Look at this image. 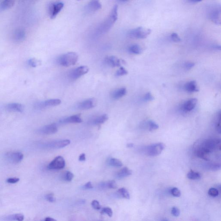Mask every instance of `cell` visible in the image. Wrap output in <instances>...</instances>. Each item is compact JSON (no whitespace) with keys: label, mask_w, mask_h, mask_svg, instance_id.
<instances>
[{"label":"cell","mask_w":221,"mask_h":221,"mask_svg":"<svg viewBox=\"0 0 221 221\" xmlns=\"http://www.w3.org/2000/svg\"><path fill=\"white\" fill-rule=\"evenodd\" d=\"M132 174L131 170H130L129 168L125 167L122 168L121 170H120L118 172H117L116 174V177L118 179H122L129 176H131Z\"/></svg>","instance_id":"23"},{"label":"cell","mask_w":221,"mask_h":221,"mask_svg":"<svg viewBox=\"0 0 221 221\" xmlns=\"http://www.w3.org/2000/svg\"><path fill=\"white\" fill-rule=\"evenodd\" d=\"M44 220L45 221H56L55 219H53V218H51V217H46L45 218Z\"/></svg>","instance_id":"49"},{"label":"cell","mask_w":221,"mask_h":221,"mask_svg":"<svg viewBox=\"0 0 221 221\" xmlns=\"http://www.w3.org/2000/svg\"><path fill=\"white\" fill-rule=\"evenodd\" d=\"M194 65L195 64L194 63L188 62L186 63L185 64H184V67H185L186 70L189 71L192 68H193Z\"/></svg>","instance_id":"45"},{"label":"cell","mask_w":221,"mask_h":221,"mask_svg":"<svg viewBox=\"0 0 221 221\" xmlns=\"http://www.w3.org/2000/svg\"><path fill=\"white\" fill-rule=\"evenodd\" d=\"M171 214L175 217H178L179 216L180 212L179 209L177 207H174L172 208L171 210Z\"/></svg>","instance_id":"40"},{"label":"cell","mask_w":221,"mask_h":221,"mask_svg":"<svg viewBox=\"0 0 221 221\" xmlns=\"http://www.w3.org/2000/svg\"><path fill=\"white\" fill-rule=\"evenodd\" d=\"M97 101L94 98H90L79 104L78 108L81 110H87L93 108L96 105Z\"/></svg>","instance_id":"13"},{"label":"cell","mask_w":221,"mask_h":221,"mask_svg":"<svg viewBox=\"0 0 221 221\" xmlns=\"http://www.w3.org/2000/svg\"><path fill=\"white\" fill-rule=\"evenodd\" d=\"M28 64L32 67H35L38 65V61L35 58H31L28 61Z\"/></svg>","instance_id":"42"},{"label":"cell","mask_w":221,"mask_h":221,"mask_svg":"<svg viewBox=\"0 0 221 221\" xmlns=\"http://www.w3.org/2000/svg\"><path fill=\"white\" fill-rule=\"evenodd\" d=\"M170 193L172 196L175 197H180L181 195V191L176 188H171L170 190Z\"/></svg>","instance_id":"37"},{"label":"cell","mask_w":221,"mask_h":221,"mask_svg":"<svg viewBox=\"0 0 221 221\" xmlns=\"http://www.w3.org/2000/svg\"><path fill=\"white\" fill-rule=\"evenodd\" d=\"M15 0H3L1 3L0 7L2 10H7L13 7Z\"/></svg>","instance_id":"26"},{"label":"cell","mask_w":221,"mask_h":221,"mask_svg":"<svg viewBox=\"0 0 221 221\" xmlns=\"http://www.w3.org/2000/svg\"><path fill=\"white\" fill-rule=\"evenodd\" d=\"M79 204H84L85 203V200H81L79 201Z\"/></svg>","instance_id":"53"},{"label":"cell","mask_w":221,"mask_h":221,"mask_svg":"<svg viewBox=\"0 0 221 221\" xmlns=\"http://www.w3.org/2000/svg\"><path fill=\"white\" fill-rule=\"evenodd\" d=\"M116 195L117 197H121L125 199H129L130 198V194L127 189L125 188H121L119 189L116 193Z\"/></svg>","instance_id":"28"},{"label":"cell","mask_w":221,"mask_h":221,"mask_svg":"<svg viewBox=\"0 0 221 221\" xmlns=\"http://www.w3.org/2000/svg\"><path fill=\"white\" fill-rule=\"evenodd\" d=\"M65 161L63 157L61 156L56 157L48 166V169L52 170H60L64 168Z\"/></svg>","instance_id":"9"},{"label":"cell","mask_w":221,"mask_h":221,"mask_svg":"<svg viewBox=\"0 0 221 221\" xmlns=\"http://www.w3.org/2000/svg\"><path fill=\"white\" fill-rule=\"evenodd\" d=\"M6 109L9 111L21 113L24 111V107L21 104L17 103H10L6 105Z\"/></svg>","instance_id":"19"},{"label":"cell","mask_w":221,"mask_h":221,"mask_svg":"<svg viewBox=\"0 0 221 221\" xmlns=\"http://www.w3.org/2000/svg\"><path fill=\"white\" fill-rule=\"evenodd\" d=\"M24 219V216L23 214L18 213V214H13V215H9L6 217H4L2 220L5 221H23Z\"/></svg>","instance_id":"24"},{"label":"cell","mask_w":221,"mask_h":221,"mask_svg":"<svg viewBox=\"0 0 221 221\" xmlns=\"http://www.w3.org/2000/svg\"><path fill=\"white\" fill-rule=\"evenodd\" d=\"M78 1H81V0H77Z\"/></svg>","instance_id":"55"},{"label":"cell","mask_w":221,"mask_h":221,"mask_svg":"<svg viewBox=\"0 0 221 221\" xmlns=\"http://www.w3.org/2000/svg\"><path fill=\"white\" fill-rule=\"evenodd\" d=\"M64 4L62 2L51 3L48 7V12L51 18L54 19L63 8Z\"/></svg>","instance_id":"11"},{"label":"cell","mask_w":221,"mask_h":221,"mask_svg":"<svg viewBox=\"0 0 221 221\" xmlns=\"http://www.w3.org/2000/svg\"><path fill=\"white\" fill-rule=\"evenodd\" d=\"M26 32L23 29H17L16 30L13 34V38L14 41L17 43H20L25 39Z\"/></svg>","instance_id":"17"},{"label":"cell","mask_w":221,"mask_h":221,"mask_svg":"<svg viewBox=\"0 0 221 221\" xmlns=\"http://www.w3.org/2000/svg\"><path fill=\"white\" fill-rule=\"evenodd\" d=\"M91 205L92 208L95 210H99L101 209V206L100 203L97 200H94L92 201Z\"/></svg>","instance_id":"38"},{"label":"cell","mask_w":221,"mask_h":221,"mask_svg":"<svg viewBox=\"0 0 221 221\" xmlns=\"http://www.w3.org/2000/svg\"><path fill=\"white\" fill-rule=\"evenodd\" d=\"M101 213L102 214H106L110 217H112L113 215L112 209L109 207H104L102 208Z\"/></svg>","instance_id":"35"},{"label":"cell","mask_w":221,"mask_h":221,"mask_svg":"<svg viewBox=\"0 0 221 221\" xmlns=\"http://www.w3.org/2000/svg\"><path fill=\"white\" fill-rule=\"evenodd\" d=\"M105 63L108 66L112 67H119L121 66V61L114 56H108L105 57Z\"/></svg>","instance_id":"14"},{"label":"cell","mask_w":221,"mask_h":221,"mask_svg":"<svg viewBox=\"0 0 221 221\" xmlns=\"http://www.w3.org/2000/svg\"><path fill=\"white\" fill-rule=\"evenodd\" d=\"M82 188L83 190H90L93 188V186L91 182H88L82 186Z\"/></svg>","instance_id":"47"},{"label":"cell","mask_w":221,"mask_h":221,"mask_svg":"<svg viewBox=\"0 0 221 221\" xmlns=\"http://www.w3.org/2000/svg\"><path fill=\"white\" fill-rule=\"evenodd\" d=\"M108 117L107 114H103L96 117L92 121V124L94 125H99L103 124L108 120Z\"/></svg>","instance_id":"25"},{"label":"cell","mask_w":221,"mask_h":221,"mask_svg":"<svg viewBox=\"0 0 221 221\" xmlns=\"http://www.w3.org/2000/svg\"><path fill=\"white\" fill-rule=\"evenodd\" d=\"M61 100L59 99H51L36 103L35 106L36 109H42L51 107L56 106L61 103Z\"/></svg>","instance_id":"8"},{"label":"cell","mask_w":221,"mask_h":221,"mask_svg":"<svg viewBox=\"0 0 221 221\" xmlns=\"http://www.w3.org/2000/svg\"><path fill=\"white\" fill-rule=\"evenodd\" d=\"M82 119L80 114L69 116L61 120L60 122L61 124L80 123L82 122Z\"/></svg>","instance_id":"15"},{"label":"cell","mask_w":221,"mask_h":221,"mask_svg":"<svg viewBox=\"0 0 221 221\" xmlns=\"http://www.w3.org/2000/svg\"><path fill=\"white\" fill-rule=\"evenodd\" d=\"M127 89L125 87H121L114 90L111 92L110 96L113 100H117L121 99L127 94Z\"/></svg>","instance_id":"18"},{"label":"cell","mask_w":221,"mask_h":221,"mask_svg":"<svg viewBox=\"0 0 221 221\" xmlns=\"http://www.w3.org/2000/svg\"><path fill=\"white\" fill-rule=\"evenodd\" d=\"M99 188L100 189H116L117 186L115 181H110L100 183L99 184Z\"/></svg>","instance_id":"22"},{"label":"cell","mask_w":221,"mask_h":221,"mask_svg":"<svg viewBox=\"0 0 221 221\" xmlns=\"http://www.w3.org/2000/svg\"><path fill=\"white\" fill-rule=\"evenodd\" d=\"M119 1H120L123 2H124L127 1H129V0H119Z\"/></svg>","instance_id":"54"},{"label":"cell","mask_w":221,"mask_h":221,"mask_svg":"<svg viewBox=\"0 0 221 221\" xmlns=\"http://www.w3.org/2000/svg\"><path fill=\"white\" fill-rule=\"evenodd\" d=\"M197 100L193 98L186 101L183 105V108L185 111H190L193 110L196 106Z\"/></svg>","instance_id":"20"},{"label":"cell","mask_w":221,"mask_h":221,"mask_svg":"<svg viewBox=\"0 0 221 221\" xmlns=\"http://www.w3.org/2000/svg\"><path fill=\"white\" fill-rule=\"evenodd\" d=\"M209 18L212 22L217 25L221 22V6L220 4H214L209 7L208 12Z\"/></svg>","instance_id":"3"},{"label":"cell","mask_w":221,"mask_h":221,"mask_svg":"<svg viewBox=\"0 0 221 221\" xmlns=\"http://www.w3.org/2000/svg\"><path fill=\"white\" fill-rule=\"evenodd\" d=\"M118 6L115 5L107 18L101 25V27L100 28V31L103 32H105L109 30L118 19Z\"/></svg>","instance_id":"1"},{"label":"cell","mask_w":221,"mask_h":221,"mask_svg":"<svg viewBox=\"0 0 221 221\" xmlns=\"http://www.w3.org/2000/svg\"><path fill=\"white\" fill-rule=\"evenodd\" d=\"M45 198L48 201L51 202V203H53V202H55V199L53 194H48L45 196Z\"/></svg>","instance_id":"44"},{"label":"cell","mask_w":221,"mask_h":221,"mask_svg":"<svg viewBox=\"0 0 221 221\" xmlns=\"http://www.w3.org/2000/svg\"><path fill=\"white\" fill-rule=\"evenodd\" d=\"M127 147L128 148H131L134 147V144L130 143V144H128L127 145Z\"/></svg>","instance_id":"51"},{"label":"cell","mask_w":221,"mask_h":221,"mask_svg":"<svg viewBox=\"0 0 221 221\" xmlns=\"http://www.w3.org/2000/svg\"><path fill=\"white\" fill-rule=\"evenodd\" d=\"M171 38L172 41H174L175 43H179V42L181 41V39L178 35V34L175 33V32L171 34Z\"/></svg>","instance_id":"39"},{"label":"cell","mask_w":221,"mask_h":221,"mask_svg":"<svg viewBox=\"0 0 221 221\" xmlns=\"http://www.w3.org/2000/svg\"><path fill=\"white\" fill-rule=\"evenodd\" d=\"M20 181V179L17 178H11L6 179V182L9 183H16Z\"/></svg>","instance_id":"46"},{"label":"cell","mask_w":221,"mask_h":221,"mask_svg":"<svg viewBox=\"0 0 221 221\" xmlns=\"http://www.w3.org/2000/svg\"><path fill=\"white\" fill-rule=\"evenodd\" d=\"M86 155L84 153H82L81 155H79V160L80 162H84L86 160Z\"/></svg>","instance_id":"48"},{"label":"cell","mask_w":221,"mask_h":221,"mask_svg":"<svg viewBox=\"0 0 221 221\" xmlns=\"http://www.w3.org/2000/svg\"><path fill=\"white\" fill-rule=\"evenodd\" d=\"M89 67L86 66H79L72 70L69 74V77L72 80H76L87 73L89 72Z\"/></svg>","instance_id":"6"},{"label":"cell","mask_w":221,"mask_h":221,"mask_svg":"<svg viewBox=\"0 0 221 221\" xmlns=\"http://www.w3.org/2000/svg\"><path fill=\"white\" fill-rule=\"evenodd\" d=\"M107 163L108 165L114 167H121L123 165L121 161L116 158H110L107 161Z\"/></svg>","instance_id":"29"},{"label":"cell","mask_w":221,"mask_h":221,"mask_svg":"<svg viewBox=\"0 0 221 221\" xmlns=\"http://www.w3.org/2000/svg\"><path fill=\"white\" fill-rule=\"evenodd\" d=\"M189 1L191 2L196 3L199 2L203 0H189Z\"/></svg>","instance_id":"50"},{"label":"cell","mask_w":221,"mask_h":221,"mask_svg":"<svg viewBox=\"0 0 221 221\" xmlns=\"http://www.w3.org/2000/svg\"><path fill=\"white\" fill-rule=\"evenodd\" d=\"M201 177V174L199 172L192 171V170L189 171L187 175V178L191 180L199 179Z\"/></svg>","instance_id":"31"},{"label":"cell","mask_w":221,"mask_h":221,"mask_svg":"<svg viewBox=\"0 0 221 221\" xmlns=\"http://www.w3.org/2000/svg\"><path fill=\"white\" fill-rule=\"evenodd\" d=\"M148 126L149 130L150 131L157 130L159 128V125L153 121L150 120L148 122Z\"/></svg>","instance_id":"33"},{"label":"cell","mask_w":221,"mask_h":221,"mask_svg":"<svg viewBox=\"0 0 221 221\" xmlns=\"http://www.w3.org/2000/svg\"><path fill=\"white\" fill-rule=\"evenodd\" d=\"M151 32V30L148 28L138 27L131 30L128 32V35L131 38L135 39H144Z\"/></svg>","instance_id":"4"},{"label":"cell","mask_w":221,"mask_h":221,"mask_svg":"<svg viewBox=\"0 0 221 221\" xmlns=\"http://www.w3.org/2000/svg\"><path fill=\"white\" fill-rule=\"evenodd\" d=\"M214 48H215L216 49H218V50H221V46H215V47H214Z\"/></svg>","instance_id":"52"},{"label":"cell","mask_w":221,"mask_h":221,"mask_svg":"<svg viewBox=\"0 0 221 221\" xmlns=\"http://www.w3.org/2000/svg\"><path fill=\"white\" fill-rule=\"evenodd\" d=\"M144 100L147 102H150L154 100V97L150 92H147L144 96Z\"/></svg>","instance_id":"41"},{"label":"cell","mask_w":221,"mask_h":221,"mask_svg":"<svg viewBox=\"0 0 221 221\" xmlns=\"http://www.w3.org/2000/svg\"><path fill=\"white\" fill-rule=\"evenodd\" d=\"M74 174L70 171H67L64 172L62 176V179L65 181L70 182L72 181L74 178Z\"/></svg>","instance_id":"32"},{"label":"cell","mask_w":221,"mask_h":221,"mask_svg":"<svg viewBox=\"0 0 221 221\" xmlns=\"http://www.w3.org/2000/svg\"><path fill=\"white\" fill-rule=\"evenodd\" d=\"M204 168L210 171H216L221 169V165L220 164L207 163L204 164L203 165Z\"/></svg>","instance_id":"27"},{"label":"cell","mask_w":221,"mask_h":221,"mask_svg":"<svg viewBox=\"0 0 221 221\" xmlns=\"http://www.w3.org/2000/svg\"><path fill=\"white\" fill-rule=\"evenodd\" d=\"M184 88L186 91L189 92H197L199 91L197 83L195 80L189 81L186 83Z\"/></svg>","instance_id":"21"},{"label":"cell","mask_w":221,"mask_h":221,"mask_svg":"<svg viewBox=\"0 0 221 221\" xmlns=\"http://www.w3.org/2000/svg\"><path fill=\"white\" fill-rule=\"evenodd\" d=\"M221 113L220 111L219 112V117H218V119H219V121L217 122V124H216V129L217 130V131L218 132L219 134H221Z\"/></svg>","instance_id":"43"},{"label":"cell","mask_w":221,"mask_h":221,"mask_svg":"<svg viewBox=\"0 0 221 221\" xmlns=\"http://www.w3.org/2000/svg\"><path fill=\"white\" fill-rule=\"evenodd\" d=\"M78 60V55L74 52H70L61 55L58 59V64L65 67L75 65Z\"/></svg>","instance_id":"2"},{"label":"cell","mask_w":221,"mask_h":221,"mask_svg":"<svg viewBox=\"0 0 221 221\" xmlns=\"http://www.w3.org/2000/svg\"><path fill=\"white\" fill-rule=\"evenodd\" d=\"M127 74H128V72L127 70L124 67L121 66L116 72V75L117 77L123 76Z\"/></svg>","instance_id":"34"},{"label":"cell","mask_w":221,"mask_h":221,"mask_svg":"<svg viewBox=\"0 0 221 221\" xmlns=\"http://www.w3.org/2000/svg\"><path fill=\"white\" fill-rule=\"evenodd\" d=\"M5 158L10 162L18 163L23 160V154L20 152H7L5 155Z\"/></svg>","instance_id":"10"},{"label":"cell","mask_w":221,"mask_h":221,"mask_svg":"<svg viewBox=\"0 0 221 221\" xmlns=\"http://www.w3.org/2000/svg\"><path fill=\"white\" fill-rule=\"evenodd\" d=\"M102 4L100 0H90L86 6L87 11L94 12L100 10L102 8Z\"/></svg>","instance_id":"16"},{"label":"cell","mask_w":221,"mask_h":221,"mask_svg":"<svg viewBox=\"0 0 221 221\" xmlns=\"http://www.w3.org/2000/svg\"><path fill=\"white\" fill-rule=\"evenodd\" d=\"M58 131V127L55 123L51 124L41 127L38 130V132L42 134L50 135Z\"/></svg>","instance_id":"12"},{"label":"cell","mask_w":221,"mask_h":221,"mask_svg":"<svg viewBox=\"0 0 221 221\" xmlns=\"http://www.w3.org/2000/svg\"><path fill=\"white\" fill-rule=\"evenodd\" d=\"M208 193V194L210 196H212V197H216V196H217L219 195V191L217 188H211L209 190Z\"/></svg>","instance_id":"36"},{"label":"cell","mask_w":221,"mask_h":221,"mask_svg":"<svg viewBox=\"0 0 221 221\" xmlns=\"http://www.w3.org/2000/svg\"><path fill=\"white\" fill-rule=\"evenodd\" d=\"M129 51L131 53L136 55H139L142 53V49L138 45H132L129 47Z\"/></svg>","instance_id":"30"},{"label":"cell","mask_w":221,"mask_h":221,"mask_svg":"<svg viewBox=\"0 0 221 221\" xmlns=\"http://www.w3.org/2000/svg\"><path fill=\"white\" fill-rule=\"evenodd\" d=\"M165 148V145L162 143H156L149 145L145 148V152L150 156H155L160 155Z\"/></svg>","instance_id":"5"},{"label":"cell","mask_w":221,"mask_h":221,"mask_svg":"<svg viewBox=\"0 0 221 221\" xmlns=\"http://www.w3.org/2000/svg\"><path fill=\"white\" fill-rule=\"evenodd\" d=\"M70 143L71 141L69 139H63L45 143L42 146L46 148L61 149L68 146Z\"/></svg>","instance_id":"7"}]
</instances>
